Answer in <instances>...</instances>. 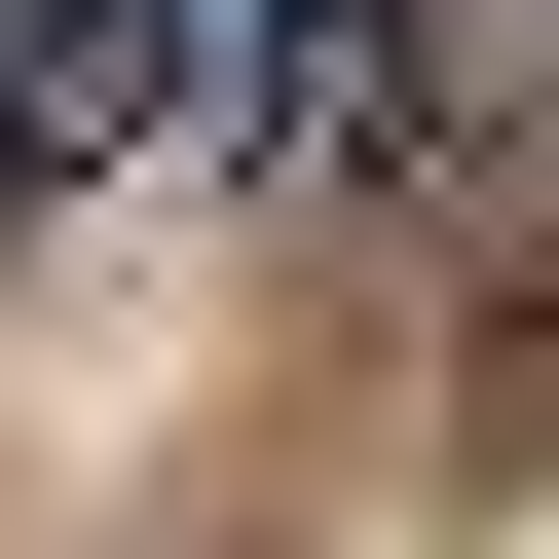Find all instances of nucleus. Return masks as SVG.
<instances>
[{"instance_id": "1", "label": "nucleus", "mask_w": 559, "mask_h": 559, "mask_svg": "<svg viewBox=\"0 0 559 559\" xmlns=\"http://www.w3.org/2000/svg\"><path fill=\"white\" fill-rule=\"evenodd\" d=\"M411 187L485 261H559V0H411Z\"/></svg>"}]
</instances>
